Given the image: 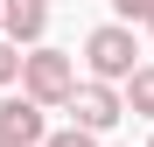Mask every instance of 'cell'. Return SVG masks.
Returning a JSON list of instances; mask_svg holds the SVG:
<instances>
[{
  "instance_id": "3957f363",
  "label": "cell",
  "mask_w": 154,
  "mask_h": 147,
  "mask_svg": "<svg viewBox=\"0 0 154 147\" xmlns=\"http://www.w3.org/2000/svg\"><path fill=\"white\" fill-rule=\"evenodd\" d=\"M119 112H126V98H119L112 84H77V91H70L77 133H105V126H119Z\"/></svg>"
},
{
  "instance_id": "277c9868",
  "label": "cell",
  "mask_w": 154,
  "mask_h": 147,
  "mask_svg": "<svg viewBox=\"0 0 154 147\" xmlns=\"http://www.w3.org/2000/svg\"><path fill=\"white\" fill-rule=\"evenodd\" d=\"M42 28H49V0H7V7H0V35L42 42Z\"/></svg>"
},
{
  "instance_id": "ba28073f",
  "label": "cell",
  "mask_w": 154,
  "mask_h": 147,
  "mask_svg": "<svg viewBox=\"0 0 154 147\" xmlns=\"http://www.w3.org/2000/svg\"><path fill=\"white\" fill-rule=\"evenodd\" d=\"M42 147H98V133H77V126H70V133H49Z\"/></svg>"
},
{
  "instance_id": "9c48e42d",
  "label": "cell",
  "mask_w": 154,
  "mask_h": 147,
  "mask_svg": "<svg viewBox=\"0 0 154 147\" xmlns=\"http://www.w3.org/2000/svg\"><path fill=\"white\" fill-rule=\"evenodd\" d=\"M119 7V28H133V21H147V0H112Z\"/></svg>"
},
{
  "instance_id": "6da1fadb",
  "label": "cell",
  "mask_w": 154,
  "mask_h": 147,
  "mask_svg": "<svg viewBox=\"0 0 154 147\" xmlns=\"http://www.w3.org/2000/svg\"><path fill=\"white\" fill-rule=\"evenodd\" d=\"M21 98H35V105L49 112V105H70V91H77V70H70V56L63 49H28L21 56Z\"/></svg>"
},
{
  "instance_id": "5b68a950",
  "label": "cell",
  "mask_w": 154,
  "mask_h": 147,
  "mask_svg": "<svg viewBox=\"0 0 154 147\" xmlns=\"http://www.w3.org/2000/svg\"><path fill=\"white\" fill-rule=\"evenodd\" d=\"M0 119H7V133H14L21 147H42V140H49V126H42V105H35V98H0Z\"/></svg>"
},
{
  "instance_id": "30bf717a",
  "label": "cell",
  "mask_w": 154,
  "mask_h": 147,
  "mask_svg": "<svg viewBox=\"0 0 154 147\" xmlns=\"http://www.w3.org/2000/svg\"><path fill=\"white\" fill-rule=\"evenodd\" d=\"M0 147H21V140H14V133H7V119H0Z\"/></svg>"
},
{
  "instance_id": "8992f818",
  "label": "cell",
  "mask_w": 154,
  "mask_h": 147,
  "mask_svg": "<svg viewBox=\"0 0 154 147\" xmlns=\"http://www.w3.org/2000/svg\"><path fill=\"white\" fill-rule=\"evenodd\" d=\"M126 112H140V119H154V63H140L133 77H126Z\"/></svg>"
},
{
  "instance_id": "8fae6325",
  "label": "cell",
  "mask_w": 154,
  "mask_h": 147,
  "mask_svg": "<svg viewBox=\"0 0 154 147\" xmlns=\"http://www.w3.org/2000/svg\"><path fill=\"white\" fill-rule=\"evenodd\" d=\"M140 28H154V0H147V21H140Z\"/></svg>"
},
{
  "instance_id": "7a4b0ae2",
  "label": "cell",
  "mask_w": 154,
  "mask_h": 147,
  "mask_svg": "<svg viewBox=\"0 0 154 147\" xmlns=\"http://www.w3.org/2000/svg\"><path fill=\"white\" fill-rule=\"evenodd\" d=\"M84 63H91V84H126L140 70V49H133V28H91L84 35Z\"/></svg>"
},
{
  "instance_id": "52a82bcc",
  "label": "cell",
  "mask_w": 154,
  "mask_h": 147,
  "mask_svg": "<svg viewBox=\"0 0 154 147\" xmlns=\"http://www.w3.org/2000/svg\"><path fill=\"white\" fill-rule=\"evenodd\" d=\"M14 77H21V56H14V42H7V35H0V84H14Z\"/></svg>"
},
{
  "instance_id": "7c38bea8",
  "label": "cell",
  "mask_w": 154,
  "mask_h": 147,
  "mask_svg": "<svg viewBox=\"0 0 154 147\" xmlns=\"http://www.w3.org/2000/svg\"><path fill=\"white\" fill-rule=\"evenodd\" d=\"M147 147H154V140H147Z\"/></svg>"
}]
</instances>
